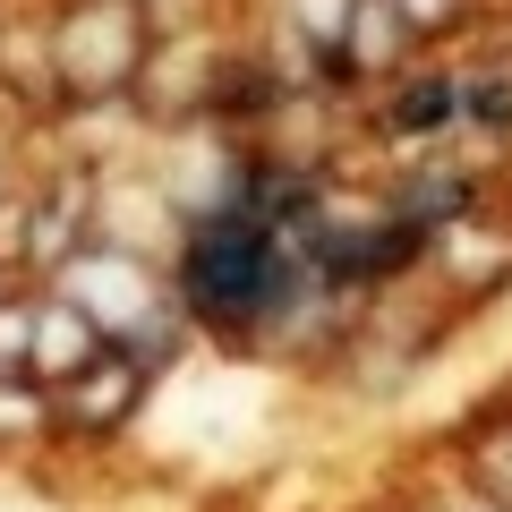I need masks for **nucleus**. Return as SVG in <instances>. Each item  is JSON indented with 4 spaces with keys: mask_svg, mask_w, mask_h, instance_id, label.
Here are the masks:
<instances>
[{
    "mask_svg": "<svg viewBox=\"0 0 512 512\" xmlns=\"http://www.w3.org/2000/svg\"><path fill=\"white\" fill-rule=\"evenodd\" d=\"M69 299L103 325V342H128V333L163 325V299H154V274L128 248H77L69 256Z\"/></svg>",
    "mask_w": 512,
    "mask_h": 512,
    "instance_id": "nucleus-1",
    "label": "nucleus"
},
{
    "mask_svg": "<svg viewBox=\"0 0 512 512\" xmlns=\"http://www.w3.org/2000/svg\"><path fill=\"white\" fill-rule=\"evenodd\" d=\"M146 384H154V376H146V359H137V350L103 342L69 384H52V393H60V402H52V427H69V436H111V427L137 419Z\"/></svg>",
    "mask_w": 512,
    "mask_h": 512,
    "instance_id": "nucleus-2",
    "label": "nucleus"
},
{
    "mask_svg": "<svg viewBox=\"0 0 512 512\" xmlns=\"http://www.w3.org/2000/svg\"><path fill=\"white\" fill-rule=\"evenodd\" d=\"M94 350H103V325H94L69 291L35 299V342H26V376H35V384H69Z\"/></svg>",
    "mask_w": 512,
    "mask_h": 512,
    "instance_id": "nucleus-3",
    "label": "nucleus"
},
{
    "mask_svg": "<svg viewBox=\"0 0 512 512\" xmlns=\"http://www.w3.org/2000/svg\"><path fill=\"white\" fill-rule=\"evenodd\" d=\"M453 120H461V77H444V69L402 77V94H393V111H384L393 137H427V128H453Z\"/></svg>",
    "mask_w": 512,
    "mask_h": 512,
    "instance_id": "nucleus-4",
    "label": "nucleus"
},
{
    "mask_svg": "<svg viewBox=\"0 0 512 512\" xmlns=\"http://www.w3.org/2000/svg\"><path fill=\"white\" fill-rule=\"evenodd\" d=\"M461 111H470L478 128H504L512 137V69L504 77H470V86H461Z\"/></svg>",
    "mask_w": 512,
    "mask_h": 512,
    "instance_id": "nucleus-5",
    "label": "nucleus"
},
{
    "mask_svg": "<svg viewBox=\"0 0 512 512\" xmlns=\"http://www.w3.org/2000/svg\"><path fill=\"white\" fill-rule=\"evenodd\" d=\"M26 342H35V299H0V376H26Z\"/></svg>",
    "mask_w": 512,
    "mask_h": 512,
    "instance_id": "nucleus-6",
    "label": "nucleus"
},
{
    "mask_svg": "<svg viewBox=\"0 0 512 512\" xmlns=\"http://www.w3.org/2000/svg\"><path fill=\"white\" fill-rule=\"evenodd\" d=\"M470 461H478V487H487L495 504L512 512V427H495V444H478Z\"/></svg>",
    "mask_w": 512,
    "mask_h": 512,
    "instance_id": "nucleus-7",
    "label": "nucleus"
}]
</instances>
